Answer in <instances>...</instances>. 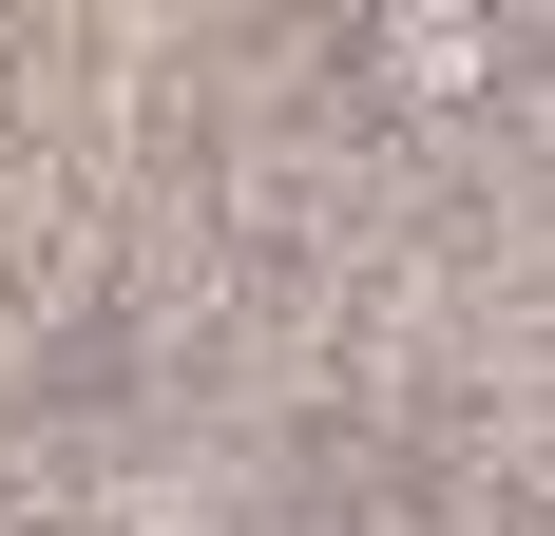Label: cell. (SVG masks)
<instances>
[{
  "label": "cell",
  "instance_id": "6da1fadb",
  "mask_svg": "<svg viewBox=\"0 0 555 536\" xmlns=\"http://www.w3.org/2000/svg\"><path fill=\"white\" fill-rule=\"evenodd\" d=\"M364 58H384L402 97H499V20H441V0H402V20H364Z\"/></svg>",
  "mask_w": 555,
  "mask_h": 536
}]
</instances>
